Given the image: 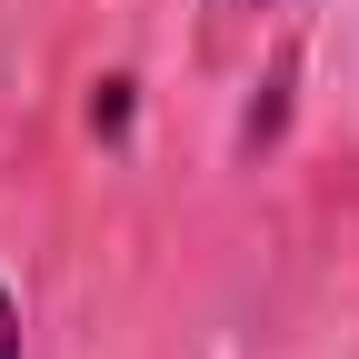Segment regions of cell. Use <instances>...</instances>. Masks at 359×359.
Returning a JSON list of instances; mask_svg holds the SVG:
<instances>
[{
	"instance_id": "1",
	"label": "cell",
	"mask_w": 359,
	"mask_h": 359,
	"mask_svg": "<svg viewBox=\"0 0 359 359\" xmlns=\"http://www.w3.org/2000/svg\"><path fill=\"white\" fill-rule=\"evenodd\" d=\"M0 359H30V339H20V290L0 280Z\"/></svg>"
},
{
	"instance_id": "2",
	"label": "cell",
	"mask_w": 359,
	"mask_h": 359,
	"mask_svg": "<svg viewBox=\"0 0 359 359\" xmlns=\"http://www.w3.org/2000/svg\"><path fill=\"white\" fill-rule=\"evenodd\" d=\"M219 11H269V0H219Z\"/></svg>"
}]
</instances>
